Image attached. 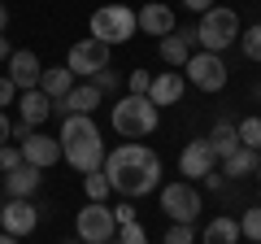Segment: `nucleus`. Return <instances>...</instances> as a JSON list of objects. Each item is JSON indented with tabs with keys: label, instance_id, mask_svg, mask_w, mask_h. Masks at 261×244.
<instances>
[{
	"label": "nucleus",
	"instance_id": "1",
	"mask_svg": "<svg viewBox=\"0 0 261 244\" xmlns=\"http://www.w3.org/2000/svg\"><path fill=\"white\" fill-rule=\"evenodd\" d=\"M105 179H109V188L122 192V197H148V192L161 188V157L140 140H126L118 144L113 153H105Z\"/></svg>",
	"mask_w": 261,
	"mask_h": 244
},
{
	"label": "nucleus",
	"instance_id": "2",
	"mask_svg": "<svg viewBox=\"0 0 261 244\" xmlns=\"http://www.w3.org/2000/svg\"><path fill=\"white\" fill-rule=\"evenodd\" d=\"M57 144H61V161L79 170V175H92V170L105 166V140H100V127H96L87 113H70L61 118V131H57Z\"/></svg>",
	"mask_w": 261,
	"mask_h": 244
},
{
	"label": "nucleus",
	"instance_id": "3",
	"mask_svg": "<svg viewBox=\"0 0 261 244\" xmlns=\"http://www.w3.org/2000/svg\"><path fill=\"white\" fill-rule=\"evenodd\" d=\"M157 122H161V109L148 96H122V101H113V131L122 140H148L157 131Z\"/></svg>",
	"mask_w": 261,
	"mask_h": 244
},
{
	"label": "nucleus",
	"instance_id": "4",
	"mask_svg": "<svg viewBox=\"0 0 261 244\" xmlns=\"http://www.w3.org/2000/svg\"><path fill=\"white\" fill-rule=\"evenodd\" d=\"M240 13L235 9H205L200 13V22H196V44H200V53H218L222 57V48H231L235 39H240Z\"/></svg>",
	"mask_w": 261,
	"mask_h": 244
},
{
	"label": "nucleus",
	"instance_id": "5",
	"mask_svg": "<svg viewBox=\"0 0 261 244\" xmlns=\"http://www.w3.org/2000/svg\"><path fill=\"white\" fill-rule=\"evenodd\" d=\"M92 39H100V44H126V39H135V9H126V5H100L92 13Z\"/></svg>",
	"mask_w": 261,
	"mask_h": 244
},
{
	"label": "nucleus",
	"instance_id": "6",
	"mask_svg": "<svg viewBox=\"0 0 261 244\" xmlns=\"http://www.w3.org/2000/svg\"><path fill=\"white\" fill-rule=\"evenodd\" d=\"M74 231L83 244H109L113 235H118V223H113V209L100 205V201H87L83 209H79L74 218Z\"/></svg>",
	"mask_w": 261,
	"mask_h": 244
},
{
	"label": "nucleus",
	"instance_id": "7",
	"mask_svg": "<svg viewBox=\"0 0 261 244\" xmlns=\"http://www.w3.org/2000/svg\"><path fill=\"white\" fill-rule=\"evenodd\" d=\"M161 209L170 214V223H196V218H200V192H196L187 179L161 183Z\"/></svg>",
	"mask_w": 261,
	"mask_h": 244
},
{
	"label": "nucleus",
	"instance_id": "8",
	"mask_svg": "<svg viewBox=\"0 0 261 244\" xmlns=\"http://www.w3.org/2000/svg\"><path fill=\"white\" fill-rule=\"evenodd\" d=\"M183 75H187V83L200 87V92H222L226 87V66H222L218 53H192L187 66H183Z\"/></svg>",
	"mask_w": 261,
	"mask_h": 244
},
{
	"label": "nucleus",
	"instance_id": "9",
	"mask_svg": "<svg viewBox=\"0 0 261 244\" xmlns=\"http://www.w3.org/2000/svg\"><path fill=\"white\" fill-rule=\"evenodd\" d=\"M109 66V44H100V39H79L74 48H70V57H65V70L74 79H92L96 70H105Z\"/></svg>",
	"mask_w": 261,
	"mask_h": 244
},
{
	"label": "nucleus",
	"instance_id": "10",
	"mask_svg": "<svg viewBox=\"0 0 261 244\" xmlns=\"http://www.w3.org/2000/svg\"><path fill=\"white\" fill-rule=\"evenodd\" d=\"M39 227V205H31V201H5V209H0V231L5 235H31Z\"/></svg>",
	"mask_w": 261,
	"mask_h": 244
},
{
	"label": "nucleus",
	"instance_id": "11",
	"mask_svg": "<svg viewBox=\"0 0 261 244\" xmlns=\"http://www.w3.org/2000/svg\"><path fill=\"white\" fill-rule=\"evenodd\" d=\"M209 170H218V157H214V149H209V140L183 144V153H178V175L192 183V179H205Z\"/></svg>",
	"mask_w": 261,
	"mask_h": 244
},
{
	"label": "nucleus",
	"instance_id": "12",
	"mask_svg": "<svg viewBox=\"0 0 261 244\" xmlns=\"http://www.w3.org/2000/svg\"><path fill=\"white\" fill-rule=\"evenodd\" d=\"M39 75H44V66H39V57L31 53V48H18V53H9V83L18 87V92H35L39 87Z\"/></svg>",
	"mask_w": 261,
	"mask_h": 244
},
{
	"label": "nucleus",
	"instance_id": "13",
	"mask_svg": "<svg viewBox=\"0 0 261 244\" xmlns=\"http://www.w3.org/2000/svg\"><path fill=\"white\" fill-rule=\"evenodd\" d=\"M18 149H22V161L35 166V170H48L53 161H61V144H57V135H44V131H31Z\"/></svg>",
	"mask_w": 261,
	"mask_h": 244
},
{
	"label": "nucleus",
	"instance_id": "14",
	"mask_svg": "<svg viewBox=\"0 0 261 244\" xmlns=\"http://www.w3.org/2000/svg\"><path fill=\"white\" fill-rule=\"evenodd\" d=\"M100 101H105V96L96 92L92 83H74L70 92L61 96V101L53 105V113H61V118H70V113H87V118H92V113H96V105H100Z\"/></svg>",
	"mask_w": 261,
	"mask_h": 244
},
{
	"label": "nucleus",
	"instance_id": "15",
	"mask_svg": "<svg viewBox=\"0 0 261 244\" xmlns=\"http://www.w3.org/2000/svg\"><path fill=\"white\" fill-rule=\"evenodd\" d=\"M135 31H144V35H170L174 31V9L170 5H161V0H152V5H144L140 13H135Z\"/></svg>",
	"mask_w": 261,
	"mask_h": 244
},
{
	"label": "nucleus",
	"instance_id": "16",
	"mask_svg": "<svg viewBox=\"0 0 261 244\" xmlns=\"http://www.w3.org/2000/svg\"><path fill=\"white\" fill-rule=\"evenodd\" d=\"M39 183H44V170L27 166V161H22L18 170H9V175H5V192H9L13 201H31V197L39 192Z\"/></svg>",
	"mask_w": 261,
	"mask_h": 244
},
{
	"label": "nucleus",
	"instance_id": "17",
	"mask_svg": "<svg viewBox=\"0 0 261 244\" xmlns=\"http://www.w3.org/2000/svg\"><path fill=\"white\" fill-rule=\"evenodd\" d=\"M192 44H196V31H170V35H161L157 53H161L166 66H178V70H183L187 57H192Z\"/></svg>",
	"mask_w": 261,
	"mask_h": 244
},
{
	"label": "nucleus",
	"instance_id": "18",
	"mask_svg": "<svg viewBox=\"0 0 261 244\" xmlns=\"http://www.w3.org/2000/svg\"><path fill=\"white\" fill-rule=\"evenodd\" d=\"M148 101L157 105H178L183 101V70H166V75H152V87H148Z\"/></svg>",
	"mask_w": 261,
	"mask_h": 244
},
{
	"label": "nucleus",
	"instance_id": "19",
	"mask_svg": "<svg viewBox=\"0 0 261 244\" xmlns=\"http://www.w3.org/2000/svg\"><path fill=\"white\" fill-rule=\"evenodd\" d=\"M13 105H18V118L27 122V127H39V122H48V113H53V101H48L39 87L35 92H18Z\"/></svg>",
	"mask_w": 261,
	"mask_h": 244
},
{
	"label": "nucleus",
	"instance_id": "20",
	"mask_svg": "<svg viewBox=\"0 0 261 244\" xmlns=\"http://www.w3.org/2000/svg\"><path fill=\"white\" fill-rule=\"evenodd\" d=\"M79 83V79L74 75H70V70H65V66H44V75H39V92H44L48 96V101H61V96L65 92H70V87H74Z\"/></svg>",
	"mask_w": 261,
	"mask_h": 244
},
{
	"label": "nucleus",
	"instance_id": "21",
	"mask_svg": "<svg viewBox=\"0 0 261 244\" xmlns=\"http://www.w3.org/2000/svg\"><path fill=\"white\" fill-rule=\"evenodd\" d=\"M257 166H261V157L252 149H235L231 157H222V179H248V175H257Z\"/></svg>",
	"mask_w": 261,
	"mask_h": 244
},
{
	"label": "nucleus",
	"instance_id": "22",
	"mask_svg": "<svg viewBox=\"0 0 261 244\" xmlns=\"http://www.w3.org/2000/svg\"><path fill=\"white\" fill-rule=\"evenodd\" d=\"M244 235H240V223L235 218H226V214H218L214 223L205 227V244H240Z\"/></svg>",
	"mask_w": 261,
	"mask_h": 244
},
{
	"label": "nucleus",
	"instance_id": "23",
	"mask_svg": "<svg viewBox=\"0 0 261 244\" xmlns=\"http://www.w3.org/2000/svg\"><path fill=\"white\" fill-rule=\"evenodd\" d=\"M209 149H214V157L222 161V157H231L235 149H244L240 144V135H235V122H218L214 127V135H209Z\"/></svg>",
	"mask_w": 261,
	"mask_h": 244
},
{
	"label": "nucleus",
	"instance_id": "24",
	"mask_svg": "<svg viewBox=\"0 0 261 244\" xmlns=\"http://www.w3.org/2000/svg\"><path fill=\"white\" fill-rule=\"evenodd\" d=\"M235 135H240L244 149L261 153V118H244V122H235Z\"/></svg>",
	"mask_w": 261,
	"mask_h": 244
},
{
	"label": "nucleus",
	"instance_id": "25",
	"mask_svg": "<svg viewBox=\"0 0 261 244\" xmlns=\"http://www.w3.org/2000/svg\"><path fill=\"white\" fill-rule=\"evenodd\" d=\"M83 192H87V201H100V205H105V197H109V179H105V170H92V175H87L83 179Z\"/></svg>",
	"mask_w": 261,
	"mask_h": 244
},
{
	"label": "nucleus",
	"instance_id": "26",
	"mask_svg": "<svg viewBox=\"0 0 261 244\" xmlns=\"http://www.w3.org/2000/svg\"><path fill=\"white\" fill-rule=\"evenodd\" d=\"M235 44L244 48V57H248V61H261V22H257V27H248V31H240V39H235Z\"/></svg>",
	"mask_w": 261,
	"mask_h": 244
},
{
	"label": "nucleus",
	"instance_id": "27",
	"mask_svg": "<svg viewBox=\"0 0 261 244\" xmlns=\"http://www.w3.org/2000/svg\"><path fill=\"white\" fill-rule=\"evenodd\" d=\"M235 223H240V235H248L252 244H261V205L244 209V218H235Z\"/></svg>",
	"mask_w": 261,
	"mask_h": 244
},
{
	"label": "nucleus",
	"instance_id": "28",
	"mask_svg": "<svg viewBox=\"0 0 261 244\" xmlns=\"http://www.w3.org/2000/svg\"><path fill=\"white\" fill-rule=\"evenodd\" d=\"M113 240H118V244H148V231H144L140 223H122Z\"/></svg>",
	"mask_w": 261,
	"mask_h": 244
},
{
	"label": "nucleus",
	"instance_id": "29",
	"mask_svg": "<svg viewBox=\"0 0 261 244\" xmlns=\"http://www.w3.org/2000/svg\"><path fill=\"white\" fill-rule=\"evenodd\" d=\"M87 83H92L100 96H105V92H118V70H109V66H105V70H96V75L87 79Z\"/></svg>",
	"mask_w": 261,
	"mask_h": 244
},
{
	"label": "nucleus",
	"instance_id": "30",
	"mask_svg": "<svg viewBox=\"0 0 261 244\" xmlns=\"http://www.w3.org/2000/svg\"><path fill=\"white\" fill-rule=\"evenodd\" d=\"M166 244H196V231H192V223H170V231H166Z\"/></svg>",
	"mask_w": 261,
	"mask_h": 244
},
{
	"label": "nucleus",
	"instance_id": "31",
	"mask_svg": "<svg viewBox=\"0 0 261 244\" xmlns=\"http://www.w3.org/2000/svg\"><path fill=\"white\" fill-rule=\"evenodd\" d=\"M126 87H130V96H148V87H152V75H148V70H130Z\"/></svg>",
	"mask_w": 261,
	"mask_h": 244
},
{
	"label": "nucleus",
	"instance_id": "32",
	"mask_svg": "<svg viewBox=\"0 0 261 244\" xmlns=\"http://www.w3.org/2000/svg\"><path fill=\"white\" fill-rule=\"evenodd\" d=\"M22 166V149H13V144H0V170L9 175V170Z\"/></svg>",
	"mask_w": 261,
	"mask_h": 244
},
{
	"label": "nucleus",
	"instance_id": "33",
	"mask_svg": "<svg viewBox=\"0 0 261 244\" xmlns=\"http://www.w3.org/2000/svg\"><path fill=\"white\" fill-rule=\"evenodd\" d=\"M18 101V87L9 83V79H0V113H5V105H13Z\"/></svg>",
	"mask_w": 261,
	"mask_h": 244
},
{
	"label": "nucleus",
	"instance_id": "34",
	"mask_svg": "<svg viewBox=\"0 0 261 244\" xmlns=\"http://www.w3.org/2000/svg\"><path fill=\"white\" fill-rule=\"evenodd\" d=\"M113 223H135V205H113Z\"/></svg>",
	"mask_w": 261,
	"mask_h": 244
},
{
	"label": "nucleus",
	"instance_id": "35",
	"mask_svg": "<svg viewBox=\"0 0 261 244\" xmlns=\"http://www.w3.org/2000/svg\"><path fill=\"white\" fill-rule=\"evenodd\" d=\"M183 9H192V13H205V9H214V0H183Z\"/></svg>",
	"mask_w": 261,
	"mask_h": 244
},
{
	"label": "nucleus",
	"instance_id": "36",
	"mask_svg": "<svg viewBox=\"0 0 261 244\" xmlns=\"http://www.w3.org/2000/svg\"><path fill=\"white\" fill-rule=\"evenodd\" d=\"M9 127H13V122L5 118V113H0V144H9Z\"/></svg>",
	"mask_w": 261,
	"mask_h": 244
},
{
	"label": "nucleus",
	"instance_id": "37",
	"mask_svg": "<svg viewBox=\"0 0 261 244\" xmlns=\"http://www.w3.org/2000/svg\"><path fill=\"white\" fill-rule=\"evenodd\" d=\"M0 61H9V39L0 35Z\"/></svg>",
	"mask_w": 261,
	"mask_h": 244
},
{
	"label": "nucleus",
	"instance_id": "38",
	"mask_svg": "<svg viewBox=\"0 0 261 244\" xmlns=\"http://www.w3.org/2000/svg\"><path fill=\"white\" fill-rule=\"evenodd\" d=\"M5 27H9V9L0 5V35H5Z\"/></svg>",
	"mask_w": 261,
	"mask_h": 244
},
{
	"label": "nucleus",
	"instance_id": "39",
	"mask_svg": "<svg viewBox=\"0 0 261 244\" xmlns=\"http://www.w3.org/2000/svg\"><path fill=\"white\" fill-rule=\"evenodd\" d=\"M0 244H18V235H5V231H0Z\"/></svg>",
	"mask_w": 261,
	"mask_h": 244
},
{
	"label": "nucleus",
	"instance_id": "40",
	"mask_svg": "<svg viewBox=\"0 0 261 244\" xmlns=\"http://www.w3.org/2000/svg\"><path fill=\"white\" fill-rule=\"evenodd\" d=\"M70 244H83V240H70Z\"/></svg>",
	"mask_w": 261,
	"mask_h": 244
},
{
	"label": "nucleus",
	"instance_id": "41",
	"mask_svg": "<svg viewBox=\"0 0 261 244\" xmlns=\"http://www.w3.org/2000/svg\"><path fill=\"white\" fill-rule=\"evenodd\" d=\"M109 244H118V240H109Z\"/></svg>",
	"mask_w": 261,
	"mask_h": 244
},
{
	"label": "nucleus",
	"instance_id": "42",
	"mask_svg": "<svg viewBox=\"0 0 261 244\" xmlns=\"http://www.w3.org/2000/svg\"><path fill=\"white\" fill-rule=\"evenodd\" d=\"M257 175H261V166H257Z\"/></svg>",
	"mask_w": 261,
	"mask_h": 244
},
{
	"label": "nucleus",
	"instance_id": "43",
	"mask_svg": "<svg viewBox=\"0 0 261 244\" xmlns=\"http://www.w3.org/2000/svg\"><path fill=\"white\" fill-rule=\"evenodd\" d=\"M257 157H261V153H257Z\"/></svg>",
	"mask_w": 261,
	"mask_h": 244
}]
</instances>
